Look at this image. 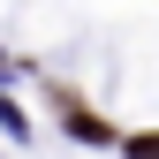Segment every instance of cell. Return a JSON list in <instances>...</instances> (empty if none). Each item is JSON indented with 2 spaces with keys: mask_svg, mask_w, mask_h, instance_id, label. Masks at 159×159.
Returning <instances> with one entry per match:
<instances>
[{
  "mask_svg": "<svg viewBox=\"0 0 159 159\" xmlns=\"http://www.w3.org/2000/svg\"><path fill=\"white\" fill-rule=\"evenodd\" d=\"M129 152L136 159H159V136H129Z\"/></svg>",
  "mask_w": 159,
  "mask_h": 159,
  "instance_id": "cell-1",
  "label": "cell"
}]
</instances>
